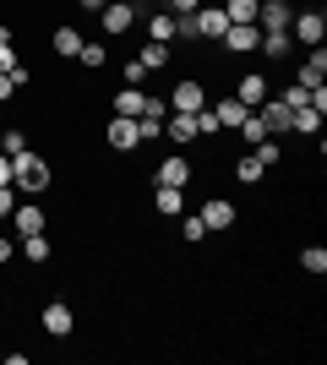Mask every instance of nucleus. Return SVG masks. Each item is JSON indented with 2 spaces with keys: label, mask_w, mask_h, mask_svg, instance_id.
I'll use <instances>...</instances> for the list:
<instances>
[{
  "label": "nucleus",
  "mask_w": 327,
  "mask_h": 365,
  "mask_svg": "<svg viewBox=\"0 0 327 365\" xmlns=\"http://www.w3.org/2000/svg\"><path fill=\"white\" fill-rule=\"evenodd\" d=\"M49 158H38V153H16L11 158V185L16 191H28V197H38V191H49Z\"/></svg>",
  "instance_id": "1"
},
{
  "label": "nucleus",
  "mask_w": 327,
  "mask_h": 365,
  "mask_svg": "<svg viewBox=\"0 0 327 365\" xmlns=\"http://www.w3.org/2000/svg\"><path fill=\"white\" fill-rule=\"evenodd\" d=\"M104 137H109L115 153H131V148H142V120H131V115H109Z\"/></svg>",
  "instance_id": "2"
},
{
  "label": "nucleus",
  "mask_w": 327,
  "mask_h": 365,
  "mask_svg": "<svg viewBox=\"0 0 327 365\" xmlns=\"http://www.w3.org/2000/svg\"><path fill=\"white\" fill-rule=\"evenodd\" d=\"M322 33H327V16L322 11H295L289 16V38H295V44H322Z\"/></svg>",
  "instance_id": "3"
},
{
  "label": "nucleus",
  "mask_w": 327,
  "mask_h": 365,
  "mask_svg": "<svg viewBox=\"0 0 327 365\" xmlns=\"http://www.w3.org/2000/svg\"><path fill=\"white\" fill-rule=\"evenodd\" d=\"M186 22H191V38H213V44L224 38V28H229L224 6H202V11H197V16H186Z\"/></svg>",
  "instance_id": "4"
},
{
  "label": "nucleus",
  "mask_w": 327,
  "mask_h": 365,
  "mask_svg": "<svg viewBox=\"0 0 327 365\" xmlns=\"http://www.w3.org/2000/svg\"><path fill=\"white\" fill-rule=\"evenodd\" d=\"M218 44L229 49V55H251V49L262 44V28H256V22H229V28H224V38H218Z\"/></svg>",
  "instance_id": "5"
},
{
  "label": "nucleus",
  "mask_w": 327,
  "mask_h": 365,
  "mask_svg": "<svg viewBox=\"0 0 327 365\" xmlns=\"http://www.w3.org/2000/svg\"><path fill=\"white\" fill-rule=\"evenodd\" d=\"M191 175H197V169H191V158H186V153H175V158H164V164L153 169V180H158V185H175V191H186V185H191Z\"/></svg>",
  "instance_id": "6"
},
{
  "label": "nucleus",
  "mask_w": 327,
  "mask_h": 365,
  "mask_svg": "<svg viewBox=\"0 0 327 365\" xmlns=\"http://www.w3.org/2000/svg\"><path fill=\"white\" fill-rule=\"evenodd\" d=\"M11 229H16V235H44L49 213L38 207V202H22V207H11Z\"/></svg>",
  "instance_id": "7"
},
{
  "label": "nucleus",
  "mask_w": 327,
  "mask_h": 365,
  "mask_svg": "<svg viewBox=\"0 0 327 365\" xmlns=\"http://www.w3.org/2000/svg\"><path fill=\"white\" fill-rule=\"evenodd\" d=\"M98 22H104V33H131V22H137V6H131V0H109L104 11H98Z\"/></svg>",
  "instance_id": "8"
},
{
  "label": "nucleus",
  "mask_w": 327,
  "mask_h": 365,
  "mask_svg": "<svg viewBox=\"0 0 327 365\" xmlns=\"http://www.w3.org/2000/svg\"><path fill=\"white\" fill-rule=\"evenodd\" d=\"M234 98H240L246 109H256L262 98H273V88H267V76H262V71H246L240 82H234Z\"/></svg>",
  "instance_id": "9"
},
{
  "label": "nucleus",
  "mask_w": 327,
  "mask_h": 365,
  "mask_svg": "<svg viewBox=\"0 0 327 365\" xmlns=\"http://www.w3.org/2000/svg\"><path fill=\"white\" fill-rule=\"evenodd\" d=\"M164 137L180 142V148H186V142H197V115H186V109H170V115H164Z\"/></svg>",
  "instance_id": "10"
},
{
  "label": "nucleus",
  "mask_w": 327,
  "mask_h": 365,
  "mask_svg": "<svg viewBox=\"0 0 327 365\" xmlns=\"http://www.w3.org/2000/svg\"><path fill=\"white\" fill-rule=\"evenodd\" d=\"M38 322H44V333H49V338H66L71 327H77L71 305H61V300H49V305H44V317H38Z\"/></svg>",
  "instance_id": "11"
},
{
  "label": "nucleus",
  "mask_w": 327,
  "mask_h": 365,
  "mask_svg": "<svg viewBox=\"0 0 327 365\" xmlns=\"http://www.w3.org/2000/svg\"><path fill=\"white\" fill-rule=\"evenodd\" d=\"M197 218H202V224H207V235H213V229H229L240 213H234V202L213 197V202H202V213H197Z\"/></svg>",
  "instance_id": "12"
},
{
  "label": "nucleus",
  "mask_w": 327,
  "mask_h": 365,
  "mask_svg": "<svg viewBox=\"0 0 327 365\" xmlns=\"http://www.w3.org/2000/svg\"><path fill=\"white\" fill-rule=\"evenodd\" d=\"M289 0H262V11H256V28L262 33H273V28H289Z\"/></svg>",
  "instance_id": "13"
},
{
  "label": "nucleus",
  "mask_w": 327,
  "mask_h": 365,
  "mask_svg": "<svg viewBox=\"0 0 327 365\" xmlns=\"http://www.w3.org/2000/svg\"><path fill=\"white\" fill-rule=\"evenodd\" d=\"M256 115H262L267 131H289V115H295V109L284 104V98H262V104H256Z\"/></svg>",
  "instance_id": "14"
},
{
  "label": "nucleus",
  "mask_w": 327,
  "mask_h": 365,
  "mask_svg": "<svg viewBox=\"0 0 327 365\" xmlns=\"http://www.w3.org/2000/svg\"><path fill=\"white\" fill-rule=\"evenodd\" d=\"M207 104V93H202V82H180V88L170 93V109H186V115H197V109Z\"/></svg>",
  "instance_id": "15"
},
{
  "label": "nucleus",
  "mask_w": 327,
  "mask_h": 365,
  "mask_svg": "<svg viewBox=\"0 0 327 365\" xmlns=\"http://www.w3.org/2000/svg\"><path fill=\"white\" fill-rule=\"evenodd\" d=\"M147 38H153V44H175V38H180V16H175V11H158L153 22H147Z\"/></svg>",
  "instance_id": "16"
},
{
  "label": "nucleus",
  "mask_w": 327,
  "mask_h": 365,
  "mask_svg": "<svg viewBox=\"0 0 327 365\" xmlns=\"http://www.w3.org/2000/svg\"><path fill=\"white\" fill-rule=\"evenodd\" d=\"M213 115H218V125H224V131H240V120H246L251 109L229 93V98H218V104H213Z\"/></svg>",
  "instance_id": "17"
},
{
  "label": "nucleus",
  "mask_w": 327,
  "mask_h": 365,
  "mask_svg": "<svg viewBox=\"0 0 327 365\" xmlns=\"http://www.w3.org/2000/svg\"><path fill=\"white\" fill-rule=\"evenodd\" d=\"M322 76H327V49L316 44V49H311V61L300 66V88H306V93H311V88H322Z\"/></svg>",
  "instance_id": "18"
},
{
  "label": "nucleus",
  "mask_w": 327,
  "mask_h": 365,
  "mask_svg": "<svg viewBox=\"0 0 327 365\" xmlns=\"http://www.w3.org/2000/svg\"><path fill=\"white\" fill-rule=\"evenodd\" d=\"M153 207H158L164 218H180V213H186V191H175V185H158V191H153Z\"/></svg>",
  "instance_id": "19"
},
{
  "label": "nucleus",
  "mask_w": 327,
  "mask_h": 365,
  "mask_svg": "<svg viewBox=\"0 0 327 365\" xmlns=\"http://www.w3.org/2000/svg\"><path fill=\"white\" fill-rule=\"evenodd\" d=\"M289 131H300V137H316V131H322V109H316V104H300L295 115H289Z\"/></svg>",
  "instance_id": "20"
},
{
  "label": "nucleus",
  "mask_w": 327,
  "mask_h": 365,
  "mask_svg": "<svg viewBox=\"0 0 327 365\" xmlns=\"http://www.w3.org/2000/svg\"><path fill=\"white\" fill-rule=\"evenodd\" d=\"M267 55V61H284L289 49H295V38H289V28H273V33H262V44H256Z\"/></svg>",
  "instance_id": "21"
},
{
  "label": "nucleus",
  "mask_w": 327,
  "mask_h": 365,
  "mask_svg": "<svg viewBox=\"0 0 327 365\" xmlns=\"http://www.w3.org/2000/svg\"><path fill=\"white\" fill-rule=\"evenodd\" d=\"M142 109H147V93H142V88H120V93H115V115L142 120Z\"/></svg>",
  "instance_id": "22"
},
{
  "label": "nucleus",
  "mask_w": 327,
  "mask_h": 365,
  "mask_svg": "<svg viewBox=\"0 0 327 365\" xmlns=\"http://www.w3.org/2000/svg\"><path fill=\"white\" fill-rule=\"evenodd\" d=\"M22 257L28 262H49L55 257V240H49V235H22Z\"/></svg>",
  "instance_id": "23"
},
{
  "label": "nucleus",
  "mask_w": 327,
  "mask_h": 365,
  "mask_svg": "<svg viewBox=\"0 0 327 365\" xmlns=\"http://www.w3.org/2000/svg\"><path fill=\"white\" fill-rule=\"evenodd\" d=\"M88 44L77 28H55V55H66V61H77V49Z\"/></svg>",
  "instance_id": "24"
},
{
  "label": "nucleus",
  "mask_w": 327,
  "mask_h": 365,
  "mask_svg": "<svg viewBox=\"0 0 327 365\" xmlns=\"http://www.w3.org/2000/svg\"><path fill=\"white\" fill-rule=\"evenodd\" d=\"M142 66H147V71H164V66H170V44H153V38H147V44H142V55H137Z\"/></svg>",
  "instance_id": "25"
},
{
  "label": "nucleus",
  "mask_w": 327,
  "mask_h": 365,
  "mask_svg": "<svg viewBox=\"0 0 327 365\" xmlns=\"http://www.w3.org/2000/svg\"><path fill=\"white\" fill-rule=\"evenodd\" d=\"M256 11H262V0H229V6H224L229 22H256Z\"/></svg>",
  "instance_id": "26"
},
{
  "label": "nucleus",
  "mask_w": 327,
  "mask_h": 365,
  "mask_svg": "<svg viewBox=\"0 0 327 365\" xmlns=\"http://www.w3.org/2000/svg\"><path fill=\"white\" fill-rule=\"evenodd\" d=\"M262 175H267V169L256 164L251 153H246V158H240V164H234V180H240V185H256V180H262Z\"/></svg>",
  "instance_id": "27"
},
{
  "label": "nucleus",
  "mask_w": 327,
  "mask_h": 365,
  "mask_svg": "<svg viewBox=\"0 0 327 365\" xmlns=\"http://www.w3.org/2000/svg\"><path fill=\"white\" fill-rule=\"evenodd\" d=\"M300 267L322 278V273H327V251H322V245H306V251H300Z\"/></svg>",
  "instance_id": "28"
},
{
  "label": "nucleus",
  "mask_w": 327,
  "mask_h": 365,
  "mask_svg": "<svg viewBox=\"0 0 327 365\" xmlns=\"http://www.w3.org/2000/svg\"><path fill=\"white\" fill-rule=\"evenodd\" d=\"M77 61L88 66V71H104V61H109V49H104V44H82V49H77Z\"/></svg>",
  "instance_id": "29"
},
{
  "label": "nucleus",
  "mask_w": 327,
  "mask_h": 365,
  "mask_svg": "<svg viewBox=\"0 0 327 365\" xmlns=\"http://www.w3.org/2000/svg\"><path fill=\"white\" fill-rule=\"evenodd\" d=\"M180 235H186V245H202L207 240V224L197 213H186V218H180Z\"/></svg>",
  "instance_id": "30"
},
{
  "label": "nucleus",
  "mask_w": 327,
  "mask_h": 365,
  "mask_svg": "<svg viewBox=\"0 0 327 365\" xmlns=\"http://www.w3.org/2000/svg\"><path fill=\"white\" fill-rule=\"evenodd\" d=\"M0 153H6V158L28 153V137H22V131H0Z\"/></svg>",
  "instance_id": "31"
},
{
  "label": "nucleus",
  "mask_w": 327,
  "mask_h": 365,
  "mask_svg": "<svg viewBox=\"0 0 327 365\" xmlns=\"http://www.w3.org/2000/svg\"><path fill=\"white\" fill-rule=\"evenodd\" d=\"M279 98H284V104H289V109H300V104H311V93L300 88V82H295V88H284V93H279Z\"/></svg>",
  "instance_id": "32"
},
{
  "label": "nucleus",
  "mask_w": 327,
  "mask_h": 365,
  "mask_svg": "<svg viewBox=\"0 0 327 365\" xmlns=\"http://www.w3.org/2000/svg\"><path fill=\"white\" fill-rule=\"evenodd\" d=\"M170 11L175 16H197V11H202V0H170Z\"/></svg>",
  "instance_id": "33"
},
{
  "label": "nucleus",
  "mask_w": 327,
  "mask_h": 365,
  "mask_svg": "<svg viewBox=\"0 0 327 365\" xmlns=\"http://www.w3.org/2000/svg\"><path fill=\"white\" fill-rule=\"evenodd\" d=\"M11 207H16V202H11V185H0V218H11Z\"/></svg>",
  "instance_id": "34"
},
{
  "label": "nucleus",
  "mask_w": 327,
  "mask_h": 365,
  "mask_svg": "<svg viewBox=\"0 0 327 365\" xmlns=\"http://www.w3.org/2000/svg\"><path fill=\"white\" fill-rule=\"evenodd\" d=\"M16 257V245H11V235H0V262H11Z\"/></svg>",
  "instance_id": "35"
},
{
  "label": "nucleus",
  "mask_w": 327,
  "mask_h": 365,
  "mask_svg": "<svg viewBox=\"0 0 327 365\" xmlns=\"http://www.w3.org/2000/svg\"><path fill=\"white\" fill-rule=\"evenodd\" d=\"M0 185H11V158L0 153Z\"/></svg>",
  "instance_id": "36"
},
{
  "label": "nucleus",
  "mask_w": 327,
  "mask_h": 365,
  "mask_svg": "<svg viewBox=\"0 0 327 365\" xmlns=\"http://www.w3.org/2000/svg\"><path fill=\"white\" fill-rule=\"evenodd\" d=\"M11 93H16V88H11V76H0V104H6V98H11Z\"/></svg>",
  "instance_id": "37"
},
{
  "label": "nucleus",
  "mask_w": 327,
  "mask_h": 365,
  "mask_svg": "<svg viewBox=\"0 0 327 365\" xmlns=\"http://www.w3.org/2000/svg\"><path fill=\"white\" fill-rule=\"evenodd\" d=\"M77 6H82V11H104L109 0H77Z\"/></svg>",
  "instance_id": "38"
},
{
  "label": "nucleus",
  "mask_w": 327,
  "mask_h": 365,
  "mask_svg": "<svg viewBox=\"0 0 327 365\" xmlns=\"http://www.w3.org/2000/svg\"><path fill=\"white\" fill-rule=\"evenodd\" d=\"M131 6H137V11H142V6H147V0H131Z\"/></svg>",
  "instance_id": "39"
}]
</instances>
